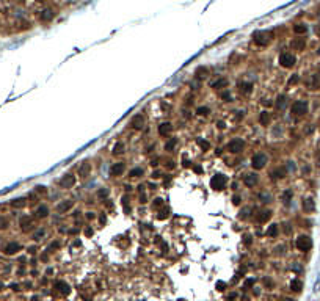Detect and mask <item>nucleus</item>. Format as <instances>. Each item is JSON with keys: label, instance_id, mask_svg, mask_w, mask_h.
I'll list each match as a JSON object with an SVG mask.
<instances>
[{"label": "nucleus", "instance_id": "obj_1", "mask_svg": "<svg viewBox=\"0 0 320 301\" xmlns=\"http://www.w3.org/2000/svg\"><path fill=\"white\" fill-rule=\"evenodd\" d=\"M290 113L293 116H303L308 113V102L306 101H297L293 102L292 107H290Z\"/></svg>", "mask_w": 320, "mask_h": 301}, {"label": "nucleus", "instance_id": "obj_2", "mask_svg": "<svg viewBox=\"0 0 320 301\" xmlns=\"http://www.w3.org/2000/svg\"><path fill=\"white\" fill-rule=\"evenodd\" d=\"M228 184V177H226L224 174H215L210 179V187L213 188V190H223L224 188V185Z\"/></svg>", "mask_w": 320, "mask_h": 301}, {"label": "nucleus", "instance_id": "obj_3", "mask_svg": "<svg viewBox=\"0 0 320 301\" xmlns=\"http://www.w3.org/2000/svg\"><path fill=\"white\" fill-rule=\"evenodd\" d=\"M295 63H297L295 55H292V53H289V52H283L281 55H279V64H281L283 67H286V69L293 67V64H295Z\"/></svg>", "mask_w": 320, "mask_h": 301}, {"label": "nucleus", "instance_id": "obj_4", "mask_svg": "<svg viewBox=\"0 0 320 301\" xmlns=\"http://www.w3.org/2000/svg\"><path fill=\"white\" fill-rule=\"evenodd\" d=\"M243 149H245V141L242 138H234L232 141L228 143V150L231 154H240L243 152Z\"/></svg>", "mask_w": 320, "mask_h": 301}, {"label": "nucleus", "instance_id": "obj_5", "mask_svg": "<svg viewBox=\"0 0 320 301\" xmlns=\"http://www.w3.org/2000/svg\"><path fill=\"white\" fill-rule=\"evenodd\" d=\"M265 165H267V155L264 152H257V154L253 155V158H251V166L254 168V170H262Z\"/></svg>", "mask_w": 320, "mask_h": 301}, {"label": "nucleus", "instance_id": "obj_6", "mask_svg": "<svg viewBox=\"0 0 320 301\" xmlns=\"http://www.w3.org/2000/svg\"><path fill=\"white\" fill-rule=\"evenodd\" d=\"M297 248H298L300 251H303V253L309 251V250L312 248V240H311L308 235H300V237L297 238Z\"/></svg>", "mask_w": 320, "mask_h": 301}, {"label": "nucleus", "instance_id": "obj_7", "mask_svg": "<svg viewBox=\"0 0 320 301\" xmlns=\"http://www.w3.org/2000/svg\"><path fill=\"white\" fill-rule=\"evenodd\" d=\"M270 36H272L270 32H257L254 33V43L257 46H267L270 43Z\"/></svg>", "mask_w": 320, "mask_h": 301}, {"label": "nucleus", "instance_id": "obj_8", "mask_svg": "<svg viewBox=\"0 0 320 301\" xmlns=\"http://www.w3.org/2000/svg\"><path fill=\"white\" fill-rule=\"evenodd\" d=\"M74 184H75V176L74 174H66V176H63L61 179H60V187L61 188H72L74 187Z\"/></svg>", "mask_w": 320, "mask_h": 301}, {"label": "nucleus", "instance_id": "obj_9", "mask_svg": "<svg viewBox=\"0 0 320 301\" xmlns=\"http://www.w3.org/2000/svg\"><path fill=\"white\" fill-rule=\"evenodd\" d=\"M124 171H126V165H124L123 162L113 163V165L110 166V174H112V176H121Z\"/></svg>", "mask_w": 320, "mask_h": 301}, {"label": "nucleus", "instance_id": "obj_10", "mask_svg": "<svg viewBox=\"0 0 320 301\" xmlns=\"http://www.w3.org/2000/svg\"><path fill=\"white\" fill-rule=\"evenodd\" d=\"M257 181H259V177H257L256 173L245 174V177H243V184H245L246 187H254V185L257 184Z\"/></svg>", "mask_w": 320, "mask_h": 301}, {"label": "nucleus", "instance_id": "obj_11", "mask_svg": "<svg viewBox=\"0 0 320 301\" xmlns=\"http://www.w3.org/2000/svg\"><path fill=\"white\" fill-rule=\"evenodd\" d=\"M72 206H74V201L72 199H66V201L60 202L58 206H57V212L58 213H66L69 209H72Z\"/></svg>", "mask_w": 320, "mask_h": 301}, {"label": "nucleus", "instance_id": "obj_12", "mask_svg": "<svg viewBox=\"0 0 320 301\" xmlns=\"http://www.w3.org/2000/svg\"><path fill=\"white\" fill-rule=\"evenodd\" d=\"M143 126H144V116L143 115L133 116V119H132V127L137 129V130H140V129H143Z\"/></svg>", "mask_w": 320, "mask_h": 301}, {"label": "nucleus", "instance_id": "obj_13", "mask_svg": "<svg viewBox=\"0 0 320 301\" xmlns=\"http://www.w3.org/2000/svg\"><path fill=\"white\" fill-rule=\"evenodd\" d=\"M21 250V245L19 243H16V242H11V243H8L5 248H3V251H5V254H14V253H17Z\"/></svg>", "mask_w": 320, "mask_h": 301}, {"label": "nucleus", "instance_id": "obj_14", "mask_svg": "<svg viewBox=\"0 0 320 301\" xmlns=\"http://www.w3.org/2000/svg\"><path fill=\"white\" fill-rule=\"evenodd\" d=\"M272 210H262V212H259L257 215H256V221L257 223H265L267 220H270V216H272Z\"/></svg>", "mask_w": 320, "mask_h": 301}, {"label": "nucleus", "instance_id": "obj_15", "mask_svg": "<svg viewBox=\"0 0 320 301\" xmlns=\"http://www.w3.org/2000/svg\"><path fill=\"white\" fill-rule=\"evenodd\" d=\"M290 46H292V49H295V50H303L304 46H306V41H304V38H295L290 43Z\"/></svg>", "mask_w": 320, "mask_h": 301}, {"label": "nucleus", "instance_id": "obj_16", "mask_svg": "<svg viewBox=\"0 0 320 301\" xmlns=\"http://www.w3.org/2000/svg\"><path fill=\"white\" fill-rule=\"evenodd\" d=\"M314 209H315L314 199H311V198H306V199L303 201V210H304L306 213H311Z\"/></svg>", "mask_w": 320, "mask_h": 301}, {"label": "nucleus", "instance_id": "obj_17", "mask_svg": "<svg viewBox=\"0 0 320 301\" xmlns=\"http://www.w3.org/2000/svg\"><path fill=\"white\" fill-rule=\"evenodd\" d=\"M171 130H173V124H171V122H162V124L158 126V133L163 135V136L168 135Z\"/></svg>", "mask_w": 320, "mask_h": 301}, {"label": "nucleus", "instance_id": "obj_18", "mask_svg": "<svg viewBox=\"0 0 320 301\" xmlns=\"http://www.w3.org/2000/svg\"><path fill=\"white\" fill-rule=\"evenodd\" d=\"M238 88H240V91H242L243 94H250L253 91V83H251V82H240Z\"/></svg>", "mask_w": 320, "mask_h": 301}, {"label": "nucleus", "instance_id": "obj_19", "mask_svg": "<svg viewBox=\"0 0 320 301\" xmlns=\"http://www.w3.org/2000/svg\"><path fill=\"white\" fill-rule=\"evenodd\" d=\"M270 119H272V116H270L269 112H261V115H259V122H261V126H269V124H270Z\"/></svg>", "mask_w": 320, "mask_h": 301}, {"label": "nucleus", "instance_id": "obj_20", "mask_svg": "<svg viewBox=\"0 0 320 301\" xmlns=\"http://www.w3.org/2000/svg\"><path fill=\"white\" fill-rule=\"evenodd\" d=\"M226 85H228V80L226 78H218V80H215V82H212L210 83V88H213V90H220V88H224Z\"/></svg>", "mask_w": 320, "mask_h": 301}, {"label": "nucleus", "instance_id": "obj_21", "mask_svg": "<svg viewBox=\"0 0 320 301\" xmlns=\"http://www.w3.org/2000/svg\"><path fill=\"white\" fill-rule=\"evenodd\" d=\"M286 174H287L286 168H278V170H275V171H272V173H270L272 179H283V177H284Z\"/></svg>", "mask_w": 320, "mask_h": 301}, {"label": "nucleus", "instance_id": "obj_22", "mask_svg": "<svg viewBox=\"0 0 320 301\" xmlns=\"http://www.w3.org/2000/svg\"><path fill=\"white\" fill-rule=\"evenodd\" d=\"M55 287H57V290H58L60 293H63V295H68V293H69V285L66 284V282H63V281L57 282Z\"/></svg>", "mask_w": 320, "mask_h": 301}, {"label": "nucleus", "instance_id": "obj_23", "mask_svg": "<svg viewBox=\"0 0 320 301\" xmlns=\"http://www.w3.org/2000/svg\"><path fill=\"white\" fill-rule=\"evenodd\" d=\"M90 173H91V165H90V163H83V165L78 168V174L82 177H88Z\"/></svg>", "mask_w": 320, "mask_h": 301}, {"label": "nucleus", "instance_id": "obj_24", "mask_svg": "<svg viewBox=\"0 0 320 301\" xmlns=\"http://www.w3.org/2000/svg\"><path fill=\"white\" fill-rule=\"evenodd\" d=\"M210 74V71H209V67H206V66H199L198 69H196V75L199 77V78H204V77H207Z\"/></svg>", "mask_w": 320, "mask_h": 301}, {"label": "nucleus", "instance_id": "obj_25", "mask_svg": "<svg viewBox=\"0 0 320 301\" xmlns=\"http://www.w3.org/2000/svg\"><path fill=\"white\" fill-rule=\"evenodd\" d=\"M286 104H287V97H286V96H284V94L278 96V99H276V102H275L276 108H284V107H286Z\"/></svg>", "mask_w": 320, "mask_h": 301}, {"label": "nucleus", "instance_id": "obj_26", "mask_svg": "<svg viewBox=\"0 0 320 301\" xmlns=\"http://www.w3.org/2000/svg\"><path fill=\"white\" fill-rule=\"evenodd\" d=\"M30 226H32V220L29 216H24V218H21V229H24V231H29L30 229Z\"/></svg>", "mask_w": 320, "mask_h": 301}, {"label": "nucleus", "instance_id": "obj_27", "mask_svg": "<svg viewBox=\"0 0 320 301\" xmlns=\"http://www.w3.org/2000/svg\"><path fill=\"white\" fill-rule=\"evenodd\" d=\"M47 215H49V209L46 206H39L38 207V210H36V216L38 218H46Z\"/></svg>", "mask_w": 320, "mask_h": 301}, {"label": "nucleus", "instance_id": "obj_28", "mask_svg": "<svg viewBox=\"0 0 320 301\" xmlns=\"http://www.w3.org/2000/svg\"><path fill=\"white\" fill-rule=\"evenodd\" d=\"M278 232H279L278 224H272V226H269V229H267V237H276Z\"/></svg>", "mask_w": 320, "mask_h": 301}, {"label": "nucleus", "instance_id": "obj_29", "mask_svg": "<svg viewBox=\"0 0 320 301\" xmlns=\"http://www.w3.org/2000/svg\"><path fill=\"white\" fill-rule=\"evenodd\" d=\"M301 287H303V284H301V281H298V279H293V281L290 282V290H292V292H300Z\"/></svg>", "mask_w": 320, "mask_h": 301}, {"label": "nucleus", "instance_id": "obj_30", "mask_svg": "<svg viewBox=\"0 0 320 301\" xmlns=\"http://www.w3.org/2000/svg\"><path fill=\"white\" fill-rule=\"evenodd\" d=\"M124 152V144L123 143H116L113 147V155H121Z\"/></svg>", "mask_w": 320, "mask_h": 301}, {"label": "nucleus", "instance_id": "obj_31", "mask_svg": "<svg viewBox=\"0 0 320 301\" xmlns=\"http://www.w3.org/2000/svg\"><path fill=\"white\" fill-rule=\"evenodd\" d=\"M293 32L298 33V35L300 33H306V32H308V27H306L304 24H297L295 27H293Z\"/></svg>", "mask_w": 320, "mask_h": 301}, {"label": "nucleus", "instance_id": "obj_32", "mask_svg": "<svg viewBox=\"0 0 320 301\" xmlns=\"http://www.w3.org/2000/svg\"><path fill=\"white\" fill-rule=\"evenodd\" d=\"M196 143L201 146V149L203 150H207V149H210V143L209 141H206V140H203V138H196Z\"/></svg>", "mask_w": 320, "mask_h": 301}, {"label": "nucleus", "instance_id": "obj_33", "mask_svg": "<svg viewBox=\"0 0 320 301\" xmlns=\"http://www.w3.org/2000/svg\"><path fill=\"white\" fill-rule=\"evenodd\" d=\"M143 174H144V171H143L141 168H133V170L129 173L130 177H140V176H143Z\"/></svg>", "mask_w": 320, "mask_h": 301}, {"label": "nucleus", "instance_id": "obj_34", "mask_svg": "<svg viewBox=\"0 0 320 301\" xmlns=\"http://www.w3.org/2000/svg\"><path fill=\"white\" fill-rule=\"evenodd\" d=\"M196 113H198L199 116H206V115H209V113H210V108H209V107H198Z\"/></svg>", "mask_w": 320, "mask_h": 301}, {"label": "nucleus", "instance_id": "obj_35", "mask_svg": "<svg viewBox=\"0 0 320 301\" xmlns=\"http://www.w3.org/2000/svg\"><path fill=\"white\" fill-rule=\"evenodd\" d=\"M24 206H25V199L24 198H19V199L13 201V207H24Z\"/></svg>", "mask_w": 320, "mask_h": 301}, {"label": "nucleus", "instance_id": "obj_36", "mask_svg": "<svg viewBox=\"0 0 320 301\" xmlns=\"http://www.w3.org/2000/svg\"><path fill=\"white\" fill-rule=\"evenodd\" d=\"M292 195H293V193H292V190H287V191H286V193L283 195V199H284V204H289V202H290V198H292Z\"/></svg>", "mask_w": 320, "mask_h": 301}, {"label": "nucleus", "instance_id": "obj_37", "mask_svg": "<svg viewBox=\"0 0 320 301\" xmlns=\"http://www.w3.org/2000/svg\"><path fill=\"white\" fill-rule=\"evenodd\" d=\"M176 143H177V140H176V138H174V140H170V141L165 144V150H171L173 147L176 146Z\"/></svg>", "mask_w": 320, "mask_h": 301}, {"label": "nucleus", "instance_id": "obj_38", "mask_svg": "<svg viewBox=\"0 0 320 301\" xmlns=\"http://www.w3.org/2000/svg\"><path fill=\"white\" fill-rule=\"evenodd\" d=\"M259 199H261L262 202H270V201H272V196L267 195V193H261V195H259Z\"/></svg>", "mask_w": 320, "mask_h": 301}, {"label": "nucleus", "instance_id": "obj_39", "mask_svg": "<svg viewBox=\"0 0 320 301\" xmlns=\"http://www.w3.org/2000/svg\"><path fill=\"white\" fill-rule=\"evenodd\" d=\"M109 193H110L109 188H101V190L97 191V196H99V198H105V196H109Z\"/></svg>", "mask_w": 320, "mask_h": 301}, {"label": "nucleus", "instance_id": "obj_40", "mask_svg": "<svg viewBox=\"0 0 320 301\" xmlns=\"http://www.w3.org/2000/svg\"><path fill=\"white\" fill-rule=\"evenodd\" d=\"M166 216H168V209H165V210H162V212H158V215H157L158 220H165Z\"/></svg>", "mask_w": 320, "mask_h": 301}, {"label": "nucleus", "instance_id": "obj_41", "mask_svg": "<svg viewBox=\"0 0 320 301\" xmlns=\"http://www.w3.org/2000/svg\"><path fill=\"white\" fill-rule=\"evenodd\" d=\"M300 80V77H298V74H293L292 77H290V80H289V85H293V83H297V82Z\"/></svg>", "mask_w": 320, "mask_h": 301}, {"label": "nucleus", "instance_id": "obj_42", "mask_svg": "<svg viewBox=\"0 0 320 301\" xmlns=\"http://www.w3.org/2000/svg\"><path fill=\"white\" fill-rule=\"evenodd\" d=\"M44 234H46V231H44V229H41V231H38L36 234L33 235V238H35V240H39V238H41V237H43Z\"/></svg>", "mask_w": 320, "mask_h": 301}, {"label": "nucleus", "instance_id": "obj_43", "mask_svg": "<svg viewBox=\"0 0 320 301\" xmlns=\"http://www.w3.org/2000/svg\"><path fill=\"white\" fill-rule=\"evenodd\" d=\"M52 16H53V14H52V11H44L41 17H43L44 21H49V19H52Z\"/></svg>", "mask_w": 320, "mask_h": 301}, {"label": "nucleus", "instance_id": "obj_44", "mask_svg": "<svg viewBox=\"0 0 320 301\" xmlns=\"http://www.w3.org/2000/svg\"><path fill=\"white\" fill-rule=\"evenodd\" d=\"M221 97H223L226 102H231V94H229V91H224V93L221 94Z\"/></svg>", "mask_w": 320, "mask_h": 301}, {"label": "nucleus", "instance_id": "obj_45", "mask_svg": "<svg viewBox=\"0 0 320 301\" xmlns=\"http://www.w3.org/2000/svg\"><path fill=\"white\" fill-rule=\"evenodd\" d=\"M163 206V199L162 198H157L155 202H154V207H162Z\"/></svg>", "mask_w": 320, "mask_h": 301}, {"label": "nucleus", "instance_id": "obj_46", "mask_svg": "<svg viewBox=\"0 0 320 301\" xmlns=\"http://www.w3.org/2000/svg\"><path fill=\"white\" fill-rule=\"evenodd\" d=\"M6 226H8V221L5 220V218H2V216H0V229H5Z\"/></svg>", "mask_w": 320, "mask_h": 301}, {"label": "nucleus", "instance_id": "obj_47", "mask_svg": "<svg viewBox=\"0 0 320 301\" xmlns=\"http://www.w3.org/2000/svg\"><path fill=\"white\" fill-rule=\"evenodd\" d=\"M240 202H242L240 196H232V204H234V206H240Z\"/></svg>", "mask_w": 320, "mask_h": 301}, {"label": "nucleus", "instance_id": "obj_48", "mask_svg": "<svg viewBox=\"0 0 320 301\" xmlns=\"http://www.w3.org/2000/svg\"><path fill=\"white\" fill-rule=\"evenodd\" d=\"M224 289H226V284L221 282V281H218L217 282V290H224Z\"/></svg>", "mask_w": 320, "mask_h": 301}, {"label": "nucleus", "instance_id": "obj_49", "mask_svg": "<svg viewBox=\"0 0 320 301\" xmlns=\"http://www.w3.org/2000/svg\"><path fill=\"white\" fill-rule=\"evenodd\" d=\"M243 238H245V240H243L245 245H251V242H253V240H251V238H253L251 235H243Z\"/></svg>", "mask_w": 320, "mask_h": 301}, {"label": "nucleus", "instance_id": "obj_50", "mask_svg": "<svg viewBox=\"0 0 320 301\" xmlns=\"http://www.w3.org/2000/svg\"><path fill=\"white\" fill-rule=\"evenodd\" d=\"M246 213L250 215V209H243L242 212H240V218H246Z\"/></svg>", "mask_w": 320, "mask_h": 301}, {"label": "nucleus", "instance_id": "obj_51", "mask_svg": "<svg viewBox=\"0 0 320 301\" xmlns=\"http://www.w3.org/2000/svg\"><path fill=\"white\" fill-rule=\"evenodd\" d=\"M253 284H254V279H253V278H251V279H248V281L245 282V287H251Z\"/></svg>", "mask_w": 320, "mask_h": 301}, {"label": "nucleus", "instance_id": "obj_52", "mask_svg": "<svg viewBox=\"0 0 320 301\" xmlns=\"http://www.w3.org/2000/svg\"><path fill=\"white\" fill-rule=\"evenodd\" d=\"M58 246H60V242H53L50 245V250H55V248H58Z\"/></svg>", "mask_w": 320, "mask_h": 301}, {"label": "nucleus", "instance_id": "obj_53", "mask_svg": "<svg viewBox=\"0 0 320 301\" xmlns=\"http://www.w3.org/2000/svg\"><path fill=\"white\" fill-rule=\"evenodd\" d=\"M242 118H243V112H237V115H235V119H237V121H240Z\"/></svg>", "mask_w": 320, "mask_h": 301}, {"label": "nucleus", "instance_id": "obj_54", "mask_svg": "<svg viewBox=\"0 0 320 301\" xmlns=\"http://www.w3.org/2000/svg\"><path fill=\"white\" fill-rule=\"evenodd\" d=\"M217 127H218V129H224V127H226V124H224L223 121H218V122H217Z\"/></svg>", "mask_w": 320, "mask_h": 301}, {"label": "nucleus", "instance_id": "obj_55", "mask_svg": "<svg viewBox=\"0 0 320 301\" xmlns=\"http://www.w3.org/2000/svg\"><path fill=\"white\" fill-rule=\"evenodd\" d=\"M182 165H184V166H187V168H189V166H190V162H189V160H185V158H184V162H182Z\"/></svg>", "mask_w": 320, "mask_h": 301}, {"label": "nucleus", "instance_id": "obj_56", "mask_svg": "<svg viewBox=\"0 0 320 301\" xmlns=\"http://www.w3.org/2000/svg\"><path fill=\"white\" fill-rule=\"evenodd\" d=\"M85 234H86L88 237H90V235H93V229H90V227H88V229L85 231Z\"/></svg>", "mask_w": 320, "mask_h": 301}, {"label": "nucleus", "instance_id": "obj_57", "mask_svg": "<svg viewBox=\"0 0 320 301\" xmlns=\"http://www.w3.org/2000/svg\"><path fill=\"white\" fill-rule=\"evenodd\" d=\"M193 170H195L196 173H203V168H201V166H193Z\"/></svg>", "mask_w": 320, "mask_h": 301}, {"label": "nucleus", "instance_id": "obj_58", "mask_svg": "<svg viewBox=\"0 0 320 301\" xmlns=\"http://www.w3.org/2000/svg\"><path fill=\"white\" fill-rule=\"evenodd\" d=\"M99 220H101V224H104V223H105V216H104V215H101Z\"/></svg>", "mask_w": 320, "mask_h": 301}, {"label": "nucleus", "instance_id": "obj_59", "mask_svg": "<svg viewBox=\"0 0 320 301\" xmlns=\"http://www.w3.org/2000/svg\"><path fill=\"white\" fill-rule=\"evenodd\" d=\"M168 168H174V162H168Z\"/></svg>", "mask_w": 320, "mask_h": 301}, {"label": "nucleus", "instance_id": "obj_60", "mask_svg": "<svg viewBox=\"0 0 320 301\" xmlns=\"http://www.w3.org/2000/svg\"><path fill=\"white\" fill-rule=\"evenodd\" d=\"M86 216H88V218H90V220H91V218H94V215H93V212H90V213H88V215H86Z\"/></svg>", "mask_w": 320, "mask_h": 301}, {"label": "nucleus", "instance_id": "obj_61", "mask_svg": "<svg viewBox=\"0 0 320 301\" xmlns=\"http://www.w3.org/2000/svg\"><path fill=\"white\" fill-rule=\"evenodd\" d=\"M318 166H320V158H318Z\"/></svg>", "mask_w": 320, "mask_h": 301}, {"label": "nucleus", "instance_id": "obj_62", "mask_svg": "<svg viewBox=\"0 0 320 301\" xmlns=\"http://www.w3.org/2000/svg\"><path fill=\"white\" fill-rule=\"evenodd\" d=\"M318 55H320V49H318Z\"/></svg>", "mask_w": 320, "mask_h": 301}, {"label": "nucleus", "instance_id": "obj_63", "mask_svg": "<svg viewBox=\"0 0 320 301\" xmlns=\"http://www.w3.org/2000/svg\"><path fill=\"white\" fill-rule=\"evenodd\" d=\"M318 75H320V74H318Z\"/></svg>", "mask_w": 320, "mask_h": 301}]
</instances>
